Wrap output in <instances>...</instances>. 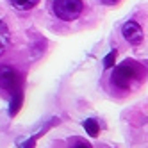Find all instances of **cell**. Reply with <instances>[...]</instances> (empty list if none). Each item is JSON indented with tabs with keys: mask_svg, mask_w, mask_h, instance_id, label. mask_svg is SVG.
<instances>
[{
	"mask_svg": "<svg viewBox=\"0 0 148 148\" xmlns=\"http://www.w3.org/2000/svg\"><path fill=\"white\" fill-rule=\"evenodd\" d=\"M145 75H146V70L143 64H139L134 59H127L114 66L112 75H111V84L116 91L127 93L139 86L145 80Z\"/></svg>",
	"mask_w": 148,
	"mask_h": 148,
	"instance_id": "6da1fadb",
	"label": "cell"
},
{
	"mask_svg": "<svg viewBox=\"0 0 148 148\" xmlns=\"http://www.w3.org/2000/svg\"><path fill=\"white\" fill-rule=\"evenodd\" d=\"M52 9L61 22H75L84 11V4L82 0H54Z\"/></svg>",
	"mask_w": 148,
	"mask_h": 148,
	"instance_id": "7a4b0ae2",
	"label": "cell"
},
{
	"mask_svg": "<svg viewBox=\"0 0 148 148\" xmlns=\"http://www.w3.org/2000/svg\"><path fill=\"white\" fill-rule=\"evenodd\" d=\"M0 88L11 95L22 91V75L13 66H0Z\"/></svg>",
	"mask_w": 148,
	"mask_h": 148,
	"instance_id": "3957f363",
	"label": "cell"
},
{
	"mask_svg": "<svg viewBox=\"0 0 148 148\" xmlns=\"http://www.w3.org/2000/svg\"><path fill=\"white\" fill-rule=\"evenodd\" d=\"M121 34H123V38L129 41L132 47H139V45L143 43V38H145L141 25L137 23V22H134V20L127 22V23L121 27Z\"/></svg>",
	"mask_w": 148,
	"mask_h": 148,
	"instance_id": "277c9868",
	"label": "cell"
},
{
	"mask_svg": "<svg viewBox=\"0 0 148 148\" xmlns=\"http://www.w3.org/2000/svg\"><path fill=\"white\" fill-rule=\"evenodd\" d=\"M9 43H11V32H9V27L5 25V22L0 20V56L9 48Z\"/></svg>",
	"mask_w": 148,
	"mask_h": 148,
	"instance_id": "5b68a950",
	"label": "cell"
},
{
	"mask_svg": "<svg viewBox=\"0 0 148 148\" xmlns=\"http://www.w3.org/2000/svg\"><path fill=\"white\" fill-rule=\"evenodd\" d=\"M9 4L16 11H30V9H34L39 4V0H9Z\"/></svg>",
	"mask_w": 148,
	"mask_h": 148,
	"instance_id": "8992f818",
	"label": "cell"
},
{
	"mask_svg": "<svg viewBox=\"0 0 148 148\" xmlns=\"http://www.w3.org/2000/svg\"><path fill=\"white\" fill-rule=\"evenodd\" d=\"M22 103H23V91H18L13 95V98H11V105H9V114L14 116L18 114V111L22 109Z\"/></svg>",
	"mask_w": 148,
	"mask_h": 148,
	"instance_id": "52a82bcc",
	"label": "cell"
},
{
	"mask_svg": "<svg viewBox=\"0 0 148 148\" xmlns=\"http://www.w3.org/2000/svg\"><path fill=\"white\" fill-rule=\"evenodd\" d=\"M82 127L86 129V132L89 134V137H97V136H98V132H100V125H98L97 121H95L93 118H88V120H84Z\"/></svg>",
	"mask_w": 148,
	"mask_h": 148,
	"instance_id": "ba28073f",
	"label": "cell"
},
{
	"mask_svg": "<svg viewBox=\"0 0 148 148\" xmlns=\"http://www.w3.org/2000/svg\"><path fill=\"white\" fill-rule=\"evenodd\" d=\"M116 57H118V52H116V50H111L109 54L103 57V68H105V70L114 68V66H116Z\"/></svg>",
	"mask_w": 148,
	"mask_h": 148,
	"instance_id": "9c48e42d",
	"label": "cell"
},
{
	"mask_svg": "<svg viewBox=\"0 0 148 148\" xmlns=\"http://www.w3.org/2000/svg\"><path fill=\"white\" fill-rule=\"evenodd\" d=\"M71 148H93L89 143H86V141H80V139H77L75 141V145H73Z\"/></svg>",
	"mask_w": 148,
	"mask_h": 148,
	"instance_id": "30bf717a",
	"label": "cell"
},
{
	"mask_svg": "<svg viewBox=\"0 0 148 148\" xmlns=\"http://www.w3.org/2000/svg\"><path fill=\"white\" fill-rule=\"evenodd\" d=\"M100 2L105 4V5H116V4L120 2V0H100Z\"/></svg>",
	"mask_w": 148,
	"mask_h": 148,
	"instance_id": "8fae6325",
	"label": "cell"
},
{
	"mask_svg": "<svg viewBox=\"0 0 148 148\" xmlns=\"http://www.w3.org/2000/svg\"><path fill=\"white\" fill-rule=\"evenodd\" d=\"M34 141H36V137H32V139H30V143L25 145V148H34Z\"/></svg>",
	"mask_w": 148,
	"mask_h": 148,
	"instance_id": "7c38bea8",
	"label": "cell"
}]
</instances>
